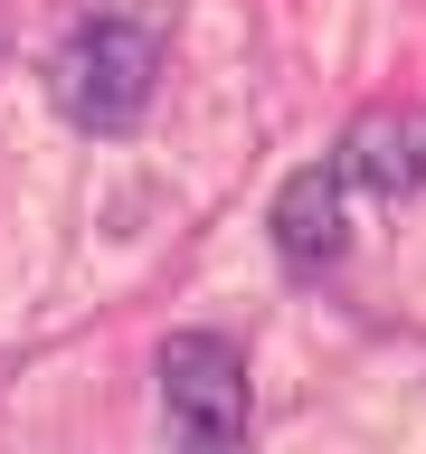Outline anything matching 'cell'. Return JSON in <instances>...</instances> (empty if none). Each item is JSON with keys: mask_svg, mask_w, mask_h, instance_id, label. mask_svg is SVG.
Masks as SVG:
<instances>
[{"mask_svg": "<svg viewBox=\"0 0 426 454\" xmlns=\"http://www.w3.org/2000/svg\"><path fill=\"white\" fill-rule=\"evenodd\" d=\"M48 85H57V114L76 133H133L152 114V85H162V48H152L142 20H85L57 48Z\"/></svg>", "mask_w": 426, "mask_h": 454, "instance_id": "1", "label": "cell"}, {"mask_svg": "<svg viewBox=\"0 0 426 454\" xmlns=\"http://www.w3.org/2000/svg\"><path fill=\"white\" fill-rule=\"evenodd\" d=\"M152 379H162V417L180 445H247V360L227 332H170Z\"/></svg>", "mask_w": 426, "mask_h": 454, "instance_id": "2", "label": "cell"}, {"mask_svg": "<svg viewBox=\"0 0 426 454\" xmlns=\"http://www.w3.org/2000/svg\"><path fill=\"white\" fill-rule=\"evenodd\" d=\"M275 255L294 275H332L341 247H351V208H341V161H304L294 180L275 190Z\"/></svg>", "mask_w": 426, "mask_h": 454, "instance_id": "3", "label": "cell"}, {"mask_svg": "<svg viewBox=\"0 0 426 454\" xmlns=\"http://www.w3.org/2000/svg\"><path fill=\"white\" fill-rule=\"evenodd\" d=\"M341 180H369L379 199L426 190V105H369L341 133Z\"/></svg>", "mask_w": 426, "mask_h": 454, "instance_id": "4", "label": "cell"}]
</instances>
